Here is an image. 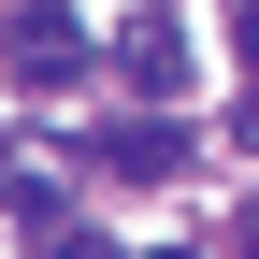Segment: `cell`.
I'll return each mask as SVG.
<instances>
[{
  "mask_svg": "<svg viewBox=\"0 0 259 259\" xmlns=\"http://www.w3.org/2000/svg\"><path fill=\"white\" fill-rule=\"evenodd\" d=\"M58 259H101V245H58Z\"/></svg>",
  "mask_w": 259,
  "mask_h": 259,
  "instance_id": "obj_6",
  "label": "cell"
},
{
  "mask_svg": "<svg viewBox=\"0 0 259 259\" xmlns=\"http://www.w3.org/2000/svg\"><path fill=\"white\" fill-rule=\"evenodd\" d=\"M245 130H259V87H245Z\"/></svg>",
  "mask_w": 259,
  "mask_h": 259,
  "instance_id": "obj_7",
  "label": "cell"
},
{
  "mask_svg": "<svg viewBox=\"0 0 259 259\" xmlns=\"http://www.w3.org/2000/svg\"><path fill=\"white\" fill-rule=\"evenodd\" d=\"M87 158H101V173H130V187H158V173H187V130H173V101H144L130 130H101Z\"/></svg>",
  "mask_w": 259,
  "mask_h": 259,
  "instance_id": "obj_2",
  "label": "cell"
},
{
  "mask_svg": "<svg viewBox=\"0 0 259 259\" xmlns=\"http://www.w3.org/2000/svg\"><path fill=\"white\" fill-rule=\"evenodd\" d=\"M231 29H245V58H259V0H245V15H231Z\"/></svg>",
  "mask_w": 259,
  "mask_h": 259,
  "instance_id": "obj_4",
  "label": "cell"
},
{
  "mask_svg": "<svg viewBox=\"0 0 259 259\" xmlns=\"http://www.w3.org/2000/svg\"><path fill=\"white\" fill-rule=\"evenodd\" d=\"M130 101H187V29L173 15H130Z\"/></svg>",
  "mask_w": 259,
  "mask_h": 259,
  "instance_id": "obj_3",
  "label": "cell"
},
{
  "mask_svg": "<svg viewBox=\"0 0 259 259\" xmlns=\"http://www.w3.org/2000/svg\"><path fill=\"white\" fill-rule=\"evenodd\" d=\"M0 58H15V87H72V72H87V29L58 15V0H29V15L0 29Z\"/></svg>",
  "mask_w": 259,
  "mask_h": 259,
  "instance_id": "obj_1",
  "label": "cell"
},
{
  "mask_svg": "<svg viewBox=\"0 0 259 259\" xmlns=\"http://www.w3.org/2000/svg\"><path fill=\"white\" fill-rule=\"evenodd\" d=\"M158 259H187V245H158Z\"/></svg>",
  "mask_w": 259,
  "mask_h": 259,
  "instance_id": "obj_8",
  "label": "cell"
},
{
  "mask_svg": "<svg viewBox=\"0 0 259 259\" xmlns=\"http://www.w3.org/2000/svg\"><path fill=\"white\" fill-rule=\"evenodd\" d=\"M231 259H259V216H245V231H231Z\"/></svg>",
  "mask_w": 259,
  "mask_h": 259,
  "instance_id": "obj_5",
  "label": "cell"
}]
</instances>
